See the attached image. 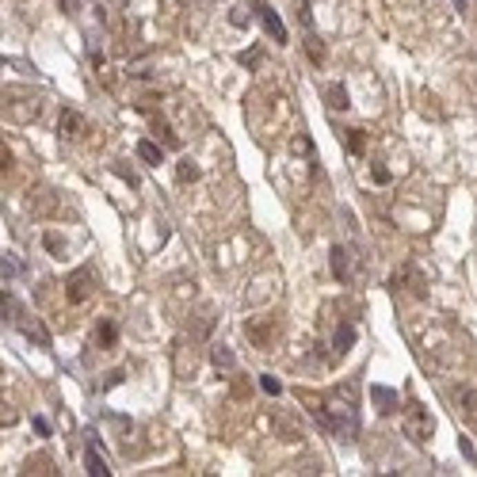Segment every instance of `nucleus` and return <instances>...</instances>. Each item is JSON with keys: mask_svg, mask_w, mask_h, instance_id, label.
<instances>
[{"mask_svg": "<svg viewBox=\"0 0 477 477\" xmlns=\"http://www.w3.org/2000/svg\"><path fill=\"white\" fill-rule=\"evenodd\" d=\"M313 420H317L325 432H332L336 439H344V443H355V436H359V412H355L352 401L347 405H317Z\"/></svg>", "mask_w": 477, "mask_h": 477, "instance_id": "1", "label": "nucleus"}, {"mask_svg": "<svg viewBox=\"0 0 477 477\" xmlns=\"http://www.w3.org/2000/svg\"><path fill=\"white\" fill-rule=\"evenodd\" d=\"M432 432H436V420H432V412L424 409L420 401H412L409 409H405V436H409L412 443H428Z\"/></svg>", "mask_w": 477, "mask_h": 477, "instance_id": "2", "label": "nucleus"}, {"mask_svg": "<svg viewBox=\"0 0 477 477\" xmlns=\"http://www.w3.org/2000/svg\"><path fill=\"white\" fill-rule=\"evenodd\" d=\"M92 290H96V272H92V267H77V272L65 279V298L73 305H81Z\"/></svg>", "mask_w": 477, "mask_h": 477, "instance_id": "3", "label": "nucleus"}, {"mask_svg": "<svg viewBox=\"0 0 477 477\" xmlns=\"http://www.w3.org/2000/svg\"><path fill=\"white\" fill-rule=\"evenodd\" d=\"M275 329H279V325H275V317H263V321H248L245 325V336L252 340L256 347H263V352H267V347L275 344Z\"/></svg>", "mask_w": 477, "mask_h": 477, "instance_id": "4", "label": "nucleus"}, {"mask_svg": "<svg viewBox=\"0 0 477 477\" xmlns=\"http://www.w3.org/2000/svg\"><path fill=\"white\" fill-rule=\"evenodd\" d=\"M332 275H336V283H347L352 279V272H355V256H352V248H344V245H332Z\"/></svg>", "mask_w": 477, "mask_h": 477, "instance_id": "5", "label": "nucleus"}, {"mask_svg": "<svg viewBox=\"0 0 477 477\" xmlns=\"http://www.w3.org/2000/svg\"><path fill=\"white\" fill-rule=\"evenodd\" d=\"M16 329L23 332L27 340H34V344H42V347L50 344V332H46V325H42V321H34L31 313H23V309H19V317H16Z\"/></svg>", "mask_w": 477, "mask_h": 477, "instance_id": "6", "label": "nucleus"}, {"mask_svg": "<svg viewBox=\"0 0 477 477\" xmlns=\"http://www.w3.org/2000/svg\"><path fill=\"white\" fill-rule=\"evenodd\" d=\"M256 8H260V19H263V31L272 34L275 42H287V27H283V19L272 12V4L267 0H256Z\"/></svg>", "mask_w": 477, "mask_h": 477, "instance_id": "7", "label": "nucleus"}, {"mask_svg": "<svg viewBox=\"0 0 477 477\" xmlns=\"http://www.w3.org/2000/svg\"><path fill=\"white\" fill-rule=\"evenodd\" d=\"M454 401H458V412H462V420H466V424H474V428H477V389H469V386L454 389Z\"/></svg>", "mask_w": 477, "mask_h": 477, "instance_id": "8", "label": "nucleus"}, {"mask_svg": "<svg viewBox=\"0 0 477 477\" xmlns=\"http://www.w3.org/2000/svg\"><path fill=\"white\" fill-rule=\"evenodd\" d=\"M370 401H374V409H378L382 416L397 412V394L389 386H370Z\"/></svg>", "mask_w": 477, "mask_h": 477, "instance_id": "9", "label": "nucleus"}, {"mask_svg": "<svg viewBox=\"0 0 477 477\" xmlns=\"http://www.w3.org/2000/svg\"><path fill=\"white\" fill-rule=\"evenodd\" d=\"M325 103H329L332 111H347V108H352L347 88H344V84H329V88H325Z\"/></svg>", "mask_w": 477, "mask_h": 477, "instance_id": "10", "label": "nucleus"}, {"mask_svg": "<svg viewBox=\"0 0 477 477\" xmlns=\"http://www.w3.org/2000/svg\"><path fill=\"white\" fill-rule=\"evenodd\" d=\"M96 344L103 347V352L119 344V329H115V321H108V317H103V321L96 325Z\"/></svg>", "mask_w": 477, "mask_h": 477, "instance_id": "11", "label": "nucleus"}, {"mask_svg": "<svg viewBox=\"0 0 477 477\" xmlns=\"http://www.w3.org/2000/svg\"><path fill=\"white\" fill-rule=\"evenodd\" d=\"M138 156L145 165H165V145H156V141H138Z\"/></svg>", "mask_w": 477, "mask_h": 477, "instance_id": "12", "label": "nucleus"}, {"mask_svg": "<svg viewBox=\"0 0 477 477\" xmlns=\"http://www.w3.org/2000/svg\"><path fill=\"white\" fill-rule=\"evenodd\" d=\"M352 344H355V325L344 321V325L336 329V340H332V347H336V355H344V352H352Z\"/></svg>", "mask_w": 477, "mask_h": 477, "instance_id": "13", "label": "nucleus"}, {"mask_svg": "<svg viewBox=\"0 0 477 477\" xmlns=\"http://www.w3.org/2000/svg\"><path fill=\"white\" fill-rule=\"evenodd\" d=\"M77 130H81V115L77 111H61V119H58V134L61 138H77Z\"/></svg>", "mask_w": 477, "mask_h": 477, "instance_id": "14", "label": "nucleus"}, {"mask_svg": "<svg viewBox=\"0 0 477 477\" xmlns=\"http://www.w3.org/2000/svg\"><path fill=\"white\" fill-rule=\"evenodd\" d=\"M210 359H214V367H218V370H237V355H233L225 344H214Z\"/></svg>", "mask_w": 477, "mask_h": 477, "instance_id": "15", "label": "nucleus"}, {"mask_svg": "<svg viewBox=\"0 0 477 477\" xmlns=\"http://www.w3.org/2000/svg\"><path fill=\"white\" fill-rule=\"evenodd\" d=\"M153 134L161 138V145H165V149H180V138L172 134V126H168L165 119H153Z\"/></svg>", "mask_w": 477, "mask_h": 477, "instance_id": "16", "label": "nucleus"}, {"mask_svg": "<svg viewBox=\"0 0 477 477\" xmlns=\"http://www.w3.org/2000/svg\"><path fill=\"white\" fill-rule=\"evenodd\" d=\"M305 58L313 61V65H325V42L317 39V34H305Z\"/></svg>", "mask_w": 477, "mask_h": 477, "instance_id": "17", "label": "nucleus"}, {"mask_svg": "<svg viewBox=\"0 0 477 477\" xmlns=\"http://www.w3.org/2000/svg\"><path fill=\"white\" fill-rule=\"evenodd\" d=\"M176 180H180V183H195L199 180V165L191 161V156H183L180 165H176Z\"/></svg>", "mask_w": 477, "mask_h": 477, "instance_id": "18", "label": "nucleus"}, {"mask_svg": "<svg viewBox=\"0 0 477 477\" xmlns=\"http://www.w3.org/2000/svg\"><path fill=\"white\" fill-rule=\"evenodd\" d=\"M84 462H88V474H92V477H108V474H111V469H108V462L99 458V454L92 451V447H88V454H84Z\"/></svg>", "mask_w": 477, "mask_h": 477, "instance_id": "19", "label": "nucleus"}, {"mask_svg": "<svg viewBox=\"0 0 477 477\" xmlns=\"http://www.w3.org/2000/svg\"><path fill=\"white\" fill-rule=\"evenodd\" d=\"M31 210H42V214H50V210H54V206H58V203H54V199H50V191L46 187H42V191H31Z\"/></svg>", "mask_w": 477, "mask_h": 477, "instance_id": "20", "label": "nucleus"}, {"mask_svg": "<svg viewBox=\"0 0 477 477\" xmlns=\"http://www.w3.org/2000/svg\"><path fill=\"white\" fill-rule=\"evenodd\" d=\"M0 272H4V287H8V283L19 275V260L12 252H4V260H0Z\"/></svg>", "mask_w": 477, "mask_h": 477, "instance_id": "21", "label": "nucleus"}, {"mask_svg": "<svg viewBox=\"0 0 477 477\" xmlns=\"http://www.w3.org/2000/svg\"><path fill=\"white\" fill-rule=\"evenodd\" d=\"M42 241H46V252H50V256H58V260H65V245H61V237H58V233H54V230H50Z\"/></svg>", "mask_w": 477, "mask_h": 477, "instance_id": "22", "label": "nucleus"}, {"mask_svg": "<svg viewBox=\"0 0 477 477\" xmlns=\"http://www.w3.org/2000/svg\"><path fill=\"white\" fill-rule=\"evenodd\" d=\"M260 389H263L267 397H279V394H283V382L275 378V374H260Z\"/></svg>", "mask_w": 477, "mask_h": 477, "instance_id": "23", "label": "nucleus"}, {"mask_svg": "<svg viewBox=\"0 0 477 477\" xmlns=\"http://www.w3.org/2000/svg\"><path fill=\"white\" fill-rule=\"evenodd\" d=\"M237 61H241L245 69H256V65L263 61V54H260V50H241V54H237Z\"/></svg>", "mask_w": 477, "mask_h": 477, "instance_id": "24", "label": "nucleus"}, {"mask_svg": "<svg viewBox=\"0 0 477 477\" xmlns=\"http://www.w3.org/2000/svg\"><path fill=\"white\" fill-rule=\"evenodd\" d=\"M115 172L123 176V180L130 183V187H138V172H134V168H126V161H115Z\"/></svg>", "mask_w": 477, "mask_h": 477, "instance_id": "25", "label": "nucleus"}, {"mask_svg": "<svg viewBox=\"0 0 477 477\" xmlns=\"http://www.w3.org/2000/svg\"><path fill=\"white\" fill-rule=\"evenodd\" d=\"M347 153H363V130H347Z\"/></svg>", "mask_w": 477, "mask_h": 477, "instance_id": "26", "label": "nucleus"}, {"mask_svg": "<svg viewBox=\"0 0 477 477\" xmlns=\"http://www.w3.org/2000/svg\"><path fill=\"white\" fill-rule=\"evenodd\" d=\"M31 424H34V432H39L42 439H50V420H46V416H34Z\"/></svg>", "mask_w": 477, "mask_h": 477, "instance_id": "27", "label": "nucleus"}, {"mask_svg": "<svg viewBox=\"0 0 477 477\" xmlns=\"http://www.w3.org/2000/svg\"><path fill=\"white\" fill-rule=\"evenodd\" d=\"M119 382H123V370H111V374H103V389H115Z\"/></svg>", "mask_w": 477, "mask_h": 477, "instance_id": "28", "label": "nucleus"}, {"mask_svg": "<svg viewBox=\"0 0 477 477\" xmlns=\"http://www.w3.org/2000/svg\"><path fill=\"white\" fill-rule=\"evenodd\" d=\"M58 4H61L65 16H77V12H81V0H58Z\"/></svg>", "mask_w": 477, "mask_h": 477, "instance_id": "29", "label": "nucleus"}, {"mask_svg": "<svg viewBox=\"0 0 477 477\" xmlns=\"http://www.w3.org/2000/svg\"><path fill=\"white\" fill-rule=\"evenodd\" d=\"M290 149H294V153H309V141H305V138H294V141H290Z\"/></svg>", "mask_w": 477, "mask_h": 477, "instance_id": "30", "label": "nucleus"}, {"mask_svg": "<svg viewBox=\"0 0 477 477\" xmlns=\"http://www.w3.org/2000/svg\"><path fill=\"white\" fill-rule=\"evenodd\" d=\"M298 19H302V23L309 27V0H302V4H298Z\"/></svg>", "mask_w": 477, "mask_h": 477, "instance_id": "31", "label": "nucleus"}, {"mask_svg": "<svg viewBox=\"0 0 477 477\" xmlns=\"http://www.w3.org/2000/svg\"><path fill=\"white\" fill-rule=\"evenodd\" d=\"M462 454H466V462H477V454H474V443H469V439H462Z\"/></svg>", "mask_w": 477, "mask_h": 477, "instance_id": "32", "label": "nucleus"}, {"mask_svg": "<svg viewBox=\"0 0 477 477\" xmlns=\"http://www.w3.org/2000/svg\"><path fill=\"white\" fill-rule=\"evenodd\" d=\"M230 19H233V23H237V27H245V23H248L245 8H233V16H230Z\"/></svg>", "mask_w": 477, "mask_h": 477, "instance_id": "33", "label": "nucleus"}, {"mask_svg": "<svg viewBox=\"0 0 477 477\" xmlns=\"http://www.w3.org/2000/svg\"><path fill=\"white\" fill-rule=\"evenodd\" d=\"M374 183H389V172H386V168H374Z\"/></svg>", "mask_w": 477, "mask_h": 477, "instance_id": "34", "label": "nucleus"}, {"mask_svg": "<svg viewBox=\"0 0 477 477\" xmlns=\"http://www.w3.org/2000/svg\"><path fill=\"white\" fill-rule=\"evenodd\" d=\"M99 4H111V8H123L126 0H99Z\"/></svg>", "mask_w": 477, "mask_h": 477, "instance_id": "35", "label": "nucleus"}, {"mask_svg": "<svg viewBox=\"0 0 477 477\" xmlns=\"http://www.w3.org/2000/svg\"><path fill=\"white\" fill-rule=\"evenodd\" d=\"M454 8H458V12H466V0H454Z\"/></svg>", "mask_w": 477, "mask_h": 477, "instance_id": "36", "label": "nucleus"}]
</instances>
